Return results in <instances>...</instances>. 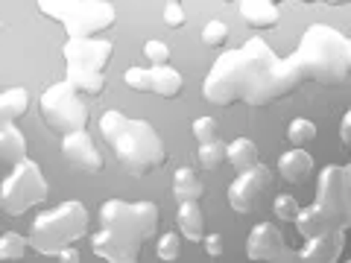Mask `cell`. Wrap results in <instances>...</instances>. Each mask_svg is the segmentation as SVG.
<instances>
[{
  "instance_id": "obj_5",
  "label": "cell",
  "mask_w": 351,
  "mask_h": 263,
  "mask_svg": "<svg viewBox=\"0 0 351 263\" xmlns=\"http://www.w3.org/2000/svg\"><path fill=\"white\" fill-rule=\"evenodd\" d=\"M114 44L100 36L68 38L62 47L64 64H68V79L80 94L97 97L106 88V64L112 62Z\"/></svg>"
},
{
  "instance_id": "obj_27",
  "label": "cell",
  "mask_w": 351,
  "mask_h": 263,
  "mask_svg": "<svg viewBox=\"0 0 351 263\" xmlns=\"http://www.w3.org/2000/svg\"><path fill=\"white\" fill-rule=\"evenodd\" d=\"M196 161H199L202 170H217L219 164L226 161V144L219 138L205 140V144H199V149H196Z\"/></svg>"
},
{
  "instance_id": "obj_30",
  "label": "cell",
  "mask_w": 351,
  "mask_h": 263,
  "mask_svg": "<svg viewBox=\"0 0 351 263\" xmlns=\"http://www.w3.org/2000/svg\"><path fill=\"white\" fill-rule=\"evenodd\" d=\"M226 41H228V27L223 24V21L214 18L202 27V44L205 47H223Z\"/></svg>"
},
{
  "instance_id": "obj_6",
  "label": "cell",
  "mask_w": 351,
  "mask_h": 263,
  "mask_svg": "<svg viewBox=\"0 0 351 263\" xmlns=\"http://www.w3.org/2000/svg\"><path fill=\"white\" fill-rule=\"evenodd\" d=\"M36 3L41 15L59 21L68 38L100 36L117 21V9L108 0H36Z\"/></svg>"
},
{
  "instance_id": "obj_33",
  "label": "cell",
  "mask_w": 351,
  "mask_h": 263,
  "mask_svg": "<svg viewBox=\"0 0 351 263\" xmlns=\"http://www.w3.org/2000/svg\"><path fill=\"white\" fill-rule=\"evenodd\" d=\"M164 24H167L170 29H182L184 24H188V12L182 9L179 0H170V3L164 6Z\"/></svg>"
},
{
  "instance_id": "obj_16",
  "label": "cell",
  "mask_w": 351,
  "mask_h": 263,
  "mask_svg": "<svg viewBox=\"0 0 351 263\" xmlns=\"http://www.w3.org/2000/svg\"><path fill=\"white\" fill-rule=\"evenodd\" d=\"M343 246H346V231L343 228H331V231L304 237V249L295 251V258L304 263H337L343 258Z\"/></svg>"
},
{
  "instance_id": "obj_2",
  "label": "cell",
  "mask_w": 351,
  "mask_h": 263,
  "mask_svg": "<svg viewBox=\"0 0 351 263\" xmlns=\"http://www.w3.org/2000/svg\"><path fill=\"white\" fill-rule=\"evenodd\" d=\"M100 135L114 152V158L123 164L132 175H149L167 164V149L164 140L156 132V126L147 120L126 117L123 112H108L100 114Z\"/></svg>"
},
{
  "instance_id": "obj_1",
  "label": "cell",
  "mask_w": 351,
  "mask_h": 263,
  "mask_svg": "<svg viewBox=\"0 0 351 263\" xmlns=\"http://www.w3.org/2000/svg\"><path fill=\"white\" fill-rule=\"evenodd\" d=\"M302 82L293 59H278L276 50L255 36L243 47L217 56L202 82V97L214 105H267L293 94Z\"/></svg>"
},
{
  "instance_id": "obj_28",
  "label": "cell",
  "mask_w": 351,
  "mask_h": 263,
  "mask_svg": "<svg viewBox=\"0 0 351 263\" xmlns=\"http://www.w3.org/2000/svg\"><path fill=\"white\" fill-rule=\"evenodd\" d=\"M179 255H182V234L179 231L161 234L156 243V258L158 260H179Z\"/></svg>"
},
{
  "instance_id": "obj_18",
  "label": "cell",
  "mask_w": 351,
  "mask_h": 263,
  "mask_svg": "<svg viewBox=\"0 0 351 263\" xmlns=\"http://www.w3.org/2000/svg\"><path fill=\"white\" fill-rule=\"evenodd\" d=\"M240 18L246 21V27L261 32V29L278 27L281 12L272 0H240Z\"/></svg>"
},
{
  "instance_id": "obj_32",
  "label": "cell",
  "mask_w": 351,
  "mask_h": 263,
  "mask_svg": "<svg viewBox=\"0 0 351 263\" xmlns=\"http://www.w3.org/2000/svg\"><path fill=\"white\" fill-rule=\"evenodd\" d=\"M191 132H193V138L199 140V144H205V140H214V138H217L219 126H217V120H214V117H196Z\"/></svg>"
},
{
  "instance_id": "obj_23",
  "label": "cell",
  "mask_w": 351,
  "mask_h": 263,
  "mask_svg": "<svg viewBox=\"0 0 351 263\" xmlns=\"http://www.w3.org/2000/svg\"><path fill=\"white\" fill-rule=\"evenodd\" d=\"M29 108V91L27 88H6L0 91V123H15Z\"/></svg>"
},
{
  "instance_id": "obj_26",
  "label": "cell",
  "mask_w": 351,
  "mask_h": 263,
  "mask_svg": "<svg viewBox=\"0 0 351 263\" xmlns=\"http://www.w3.org/2000/svg\"><path fill=\"white\" fill-rule=\"evenodd\" d=\"M287 140L293 147H307L316 140V123L311 117H293L287 123Z\"/></svg>"
},
{
  "instance_id": "obj_10",
  "label": "cell",
  "mask_w": 351,
  "mask_h": 263,
  "mask_svg": "<svg viewBox=\"0 0 351 263\" xmlns=\"http://www.w3.org/2000/svg\"><path fill=\"white\" fill-rule=\"evenodd\" d=\"M316 205L334 216L339 228H351V170L346 164H328L316 179Z\"/></svg>"
},
{
  "instance_id": "obj_7",
  "label": "cell",
  "mask_w": 351,
  "mask_h": 263,
  "mask_svg": "<svg viewBox=\"0 0 351 263\" xmlns=\"http://www.w3.org/2000/svg\"><path fill=\"white\" fill-rule=\"evenodd\" d=\"M50 193V184L44 179V173L36 161L21 158L12 164V170L6 173L3 184H0V208L9 216H21L32 211L36 205H41Z\"/></svg>"
},
{
  "instance_id": "obj_15",
  "label": "cell",
  "mask_w": 351,
  "mask_h": 263,
  "mask_svg": "<svg viewBox=\"0 0 351 263\" xmlns=\"http://www.w3.org/2000/svg\"><path fill=\"white\" fill-rule=\"evenodd\" d=\"M91 249L97 258L114 260V263H129V260L141 258V243L112 231V228H106V225H100V231L91 234Z\"/></svg>"
},
{
  "instance_id": "obj_21",
  "label": "cell",
  "mask_w": 351,
  "mask_h": 263,
  "mask_svg": "<svg viewBox=\"0 0 351 263\" xmlns=\"http://www.w3.org/2000/svg\"><path fill=\"white\" fill-rule=\"evenodd\" d=\"M21 158H27V138L24 132L12 123H0V161L3 164H18Z\"/></svg>"
},
{
  "instance_id": "obj_36",
  "label": "cell",
  "mask_w": 351,
  "mask_h": 263,
  "mask_svg": "<svg viewBox=\"0 0 351 263\" xmlns=\"http://www.w3.org/2000/svg\"><path fill=\"white\" fill-rule=\"evenodd\" d=\"M304 3H328V6H346L348 0H304Z\"/></svg>"
},
{
  "instance_id": "obj_14",
  "label": "cell",
  "mask_w": 351,
  "mask_h": 263,
  "mask_svg": "<svg viewBox=\"0 0 351 263\" xmlns=\"http://www.w3.org/2000/svg\"><path fill=\"white\" fill-rule=\"evenodd\" d=\"M62 155L64 161H71L76 170L82 173H100L103 170V155L94 147V138L88 135V129H76L62 135Z\"/></svg>"
},
{
  "instance_id": "obj_17",
  "label": "cell",
  "mask_w": 351,
  "mask_h": 263,
  "mask_svg": "<svg viewBox=\"0 0 351 263\" xmlns=\"http://www.w3.org/2000/svg\"><path fill=\"white\" fill-rule=\"evenodd\" d=\"M278 175L287 184H304L313 175V155L304 147H293L281 152L278 158Z\"/></svg>"
},
{
  "instance_id": "obj_3",
  "label": "cell",
  "mask_w": 351,
  "mask_h": 263,
  "mask_svg": "<svg viewBox=\"0 0 351 263\" xmlns=\"http://www.w3.org/2000/svg\"><path fill=\"white\" fill-rule=\"evenodd\" d=\"M290 59L302 79L343 88L351 76V41L328 24H311Z\"/></svg>"
},
{
  "instance_id": "obj_37",
  "label": "cell",
  "mask_w": 351,
  "mask_h": 263,
  "mask_svg": "<svg viewBox=\"0 0 351 263\" xmlns=\"http://www.w3.org/2000/svg\"><path fill=\"white\" fill-rule=\"evenodd\" d=\"M0 32H3V21H0Z\"/></svg>"
},
{
  "instance_id": "obj_25",
  "label": "cell",
  "mask_w": 351,
  "mask_h": 263,
  "mask_svg": "<svg viewBox=\"0 0 351 263\" xmlns=\"http://www.w3.org/2000/svg\"><path fill=\"white\" fill-rule=\"evenodd\" d=\"M29 251V240L18 231L0 234V260H24Z\"/></svg>"
},
{
  "instance_id": "obj_35",
  "label": "cell",
  "mask_w": 351,
  "mask_h": 263,
  "mask_svg": "<svg viewBox=\"0 0 351 263\" xmlns=\"http://www.w3.org/2000/svg\"><path fill=\"white\" fill-rule=\"evenodd\" d=\"M339 140H343V147H351V112H346L339 120Z\"/></svg>"
},
{
  "instance_id": "obj_9",
  "label": "cell",
  "mask_w": 351,
  "mask_h": 263,
  "mask_svg": "<svg viewBox=\"0 0 351 263\" xmlns=\"http://www.w3.org/2000/svg\"><path fill=\"white\" fill-rule=\"evenodd\" d=\"M38 112H41V120L56 135H68V132L88 126V105L82 103V94L68 79L53 82L38 97Z\"/></svg>"
},
{
  "instance_id": "obj_8",
  "label": "cell",
  "mask_w": 351,
  "mask_h": 263,
  "mask_svg": "<svg viewBox=\"0 0 351 263\" xmlns=\"http://www.w3.org/2000/svg\"><path fill=\"white\" fill-rule=\"evenodd\" d=\"M97 216H100V225L135 240L141 246H144V240H149L158 228V205L149 199H141V202L108 199L100 205V214Z\"/></svg>"
},
{
  "instance_id": "obj_34",
  "label": "cell",
  "mask_w": 351,
  "mask_h": 263,
  "mask_svg": "<svg viewBox=\"0 0 351 263\" xmlns=\"http://www.w3.org/2000/svg\"><path fill=\"white\" fill-rule=\"evenodd\" d=\"M199 243H202V249H205L208 258H219V255L226 251V240H223V234H217V231H214V234H202Z\"/></svg>"
},
{
  "instance_id": "obj_24",
  "label": "cell",
  "mask_w": 351,
  "mask_h": 263,
  "mask_svg": "<svg viewBox=\"0 0 351 263\" xmlns=\"http://www.w3.org/2000/svg\"><path fill=\"white\" fill-rule=\"evenodd\" d=\"M226 161L234 170H246L258 161V144L252 138H234L232 144H226Z\"/></svg>"
},
{
  "instance_id": "obj_31",
  "label": "cell",
  "mask_w": 351,
  "mask_h": 263,
  "mask_svg": "<svg viewBox=\"0 0 351 263\" xmlns=\"http://www.w3.org/2000/svg\"><path fill=\"white\" fill-rule=\"evenodd\" d=\"M144 56H147L149 64H167V62H170V47H167V41H161V38L144 41Z\"/></svg>"
},
{
  "instance_id": "obj_20",
  "label": "cell",
  "mask_w": 351,
  "mask_h": 263,
  "mask_svg": "<svg viewBox=\"0 0 351 263\" xmlns=\"http://www.w3.org/2000/svg\"><path fill=\"white\" fill-rule=\"evenodd\" d=\"M176 228H179L182 240L188 243H199L205 234V216L199 202H179V211H176Z\"/></svg>"
},
{
  "instance_id": "obj_13",
  "label": "cell",
  "mask_w": 351,
  "mask_h": 263,
  "mask_svg": "<svg viewBox=\"0 0 351 263\" xmlns=\"http://www.w3.org/2000/svg\"><path fill=\"white\" fill-rule=\"evenodd\" d=\"M246 258L249 260H293L295 251L287 249L281 228L276 223H258L246 237Z\"/></svg>"
},
{
  "instance_id": "obj_11",
  "label": "cell",
  "mask_w": 351,
  "mask_h": 263,
  "mask_svg": "<svg viewBox=\"0 0 351 263\" xmlns=\"http://www.w3.org/2000/svg\"><path fill=\"white\" fill-rule=\"evenodd\" d=\"M123 82L132 91H144V94H156L164 100L182 94V73L170 68V64H149V68H129L123 73Z\"/></svg>"
},
{
  "instance_id": "obj_12",
  "label": "cell",
  "mask_w": 351,
  "mask_h": 263,
  "mask_svg": "<svg viewBox=\"0 0 351 263\" xmlns=\"http://www.w3.org/2000/svg\"><path fill=\"white\" fill-rule=\"evenodd\" d=\"M240 175L228 184V205L234 208L237 214H252L261 202V193L269 188L272 181V173L267 164H252L246 170H237Z\"/></svg>"
},
{
  "instance_id": "obj_4",
  "label": "cell",
  "mask_w": 351,
  "mask_h": 263,
  "mask_svg": "<svg viewBox=\"0 0 351 263\" xmlns=\"http://www.w3.org/2000/svg\"><path fill=\"white\" fill-rule=\"evenodd\" d=\"M88 219H91L88 216V208L76 199L47 208L29 225V234H27L29 249H36L44 258H53L64 246H73L80 237H85Z\"/></svg>"
},
{
  "instance_id": "obj_29",
  "label": "cell",
  "mask_w": 351,
  "mask_h": 263,
  "mask_svg": "<svg viewBox=\"0 0 351 263\" xmlns=\"http://www.w3.org/2000/svg\"><path fill=\"white\" fill-rule=\"evenodd\" d=\"M299 202L293 199L290 193H278L276 199H272V214H276V219H281V223H293L295 214H299Z\"/></svg>"
},
{
  "instance_id": "obj_19",
  "label": "cell",
  "mask_w": 351,
  "mask_h": 263,
  "mask_svg": "<svg viewBox=\"0 0 351 263\" xmlns=\"http://www.w3.org/2000/svg\"><path fill=\"white\" fill-rule=\"evenodd\" d=\"M295 231H299L302 237H313V234H322V231H331V228H339L337 223H334V216L328 214V211H322L319 205H307V208H299V214H295ZM346 231V228H343Z\"/></svg>"
},
{
  "instance_id": "obj_22",
  "label": "cell",
  "mask_w": 351,
  "mask_h": 263,
  "mask_svg": "<svg viewBox=\"0 0 351 263\" xmlns=\"http://www.w3.org/2000/svg\"><path fill=\"white\" fill-rule=\"evenodd\" d=\"M205 193V184L202 179L196 175L191 167H179L173 175V196L176 202H199Z\"/></svg>"
}]
</instances>
